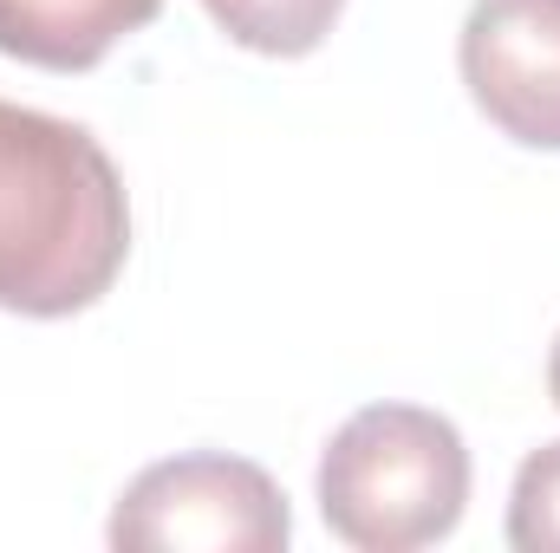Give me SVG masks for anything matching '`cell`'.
<instances>
[{
  "instance_id": "277c9868",
  "label": "cell",
  "mask_w": 560,
  "mask_h": 553,
  "mask_svg": "<svg viewBox=\"0 0 560 553\" xmlns=\"http://www.w3.org/2000/svg\"><path fill=\"white\" fill-rule=\"evenodd\" d=\"M456 59L502 138L560 150V0H476Z\"/></svg>"
},
{
  "instance_id": "52a82bcc",
  "label": "cell",
  "mask_w": 560,
  "mask_h": 553,
  "mask_svg": "<svg viewBox=\"0 0 560 553\" xmlns=\"http://www.w3.org/2000/svg\"><path fill=\"white\" fill-rule=\"evenodd\" d=\"M509 548L560 553V443H541V449L515 469V495H509Z\"/></svg>"
},
{
  "instance_id": "6da1fadb",
  "label": "cell",
  "mask_w": 560,
  "mask_h": 553,
  "mask_svg": "<svg viewBox=\"0 0 560 553\" xmlns=\"http://www.w3.org/2000/svg\"><path fill=\"white\" fill-rule=\"evenodd\" d=\"M131 255V202L105 143L72 118L0 98V306L72 319Z\"/></svg>"
},
{
  "instance_id": "5b68a950",
  "label": "cell",
  "mask_w": 560,
  "mask_h": 553,
  "mask_svg": "<svg viewBox=\"0 0 560 553\" xmlns=\"http://www.w3.org/2000/svg\"><path fill=\"white\" fill-rule=\"evenodd\" d=\"M156 13L163 0H0V52L39 72H92Z\"/></svg>"
},
{
  "instance_id": "3957f363",
  "label": "cell",
  "mask_w": 560,
  "mask_h": 553,
  "mask_svg": "<svg viewBox=\"0 0 560 553\" xmlns=\"http://www.w3.org/2000/svg\"><path fill=\"white\" fill-rule=\"evenodd\" d=\"M287 541L293 515L275 475L222 449L150 462L112 508L118 553H280Z\"/></svg>"
},
{
  "instance_id": "ba28073f",
  "label": "cell",
  "mask_w": 560,
  "mask_h": 553,
  "mask_svg": "<svg viewBox=\"0 0 560 553\" xmlns=\"http://www.w3.org/2000/svg\"><path fill=\"white\" fill-rule=\"evenodd\" d=\"M548 398H555V411H560V339H555V352H548Z\"/></svg>"
},
{
  "instance_id": "8992f818",
  "label": "cell",
  "mask_w": 560,
  "mask_h": 553,
  "mask_svg": "<svg viewBox=\"0 0 560 553\" xmlns=\"http://www.w3.org/2000/svg\"><path fill=\"white\" fill-rule=\"evenodd\" d=\"M202 7H209V20L235 46H248L261 59H306V52H319L326 33L346 13V0H202Z\"/></svg>"
},
{
  "instance_id": "7a4b0ae2",
  "label": "cell",
  "mask_w": 560,
  "mask_h": 553,
  "mask_svg": "<svg viewBox=\"0 0 560 553\" xmlns=\"http://www.w3.org/2000/svg\"><path fill=\"white\" fill-rule=\"evenodd\" d=\"M469 508V449L423 404H365L319 456V515L359 553H418L450 541Z\"/></svg>"
}]
</instances>
